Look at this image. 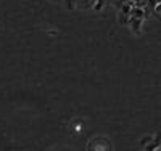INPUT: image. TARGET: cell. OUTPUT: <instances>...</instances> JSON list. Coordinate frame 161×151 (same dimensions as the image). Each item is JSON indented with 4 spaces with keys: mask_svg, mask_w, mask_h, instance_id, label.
Here are the masks:
<instances>
[{
    "mask_svg": "<svg viewBox=\"0 0 161 151\" xmlns=\"http://www.w3.org/2000/svg\"><path fill=\"white\" fill-rule=\"evenodd\" d=\"M152 142H153V137H150V135H148V137H143V138H142V142H140V143L147 146V145H150Z\"/></svg>",
    "mask_w": 161,
    "mask_h": 151,
    "instance_id": "obj_4",
    "label": "cell"
},
{
    "mask_svg": "<svg viewBox=\"0 0 161 151\" xmlns=\"http://www.w3.org/2000/svg\"><path fill=\"white\" fill-rule=\"evenodd\" d=\"M142 21H143V19H137V18H129V23L132 24V27H134V31H136V32H139L140 26H142Z\"/></svg>",
    "mask_w": 161,
    "mask_h": 151,
    "instance_id": "obj_3",
    "label": "cell"
},
{
    "mask_svg": "<svg viewBox=\"0 0 161 151\" xmlns=\"http://www.w3.org/2000/svg\"><path fill=\"white\" fill-rule=\"evenodd\" d=\"M123 3H134V0H123Z\"/></svg>",
    "mask_w": 161,
    "mask_h": 151,
    "instance_id": "obj_5",
    "label": "cell"
},
{
    "mask_svg": "<svg viewBox=\"0 0 161 151\" xmlns=\"http://www.w3.org/2000/svg\"><path fill=\"white\" fill-rule=\"evenodd\" d=\"M134 3H123V7H121V15L124 16H130V10H132Z\"/></svg>",
    "mask_w": 161,
    "mask_h": 151,
    "instance_id": "obj_2",
    "label": "cell"
},
{
    "mask_svg": "<svg viewBox=\"0 0 161 151\" xmlns=\"http://www.w3.org/2000/svg\"><path fill=\"white\" fill-rule=\"evenodd\" d=\"M159 146H161V142H159Z\"/></svg>",
    "mask_w": 161,
    "mask_h": 151,
    "instance_id": "obj_6",
    "label": "cell"
},
{
    "mask_svg": "<svg viewBox=\"0 0 161 151\" xmlns=\"http://www.w3.org/2000/svg\"><path fill=\"white\" fill-rule=\"evenodd\" d=\"M130 18H137V19H143L145 18V10L142 7H136L134 5L130 10Z\"/></svg>",
    "mask_w": 161,
    "mask_h": 151,
    "instance_id": "obj_1",
    "label": "cell"
}]
</instances>
